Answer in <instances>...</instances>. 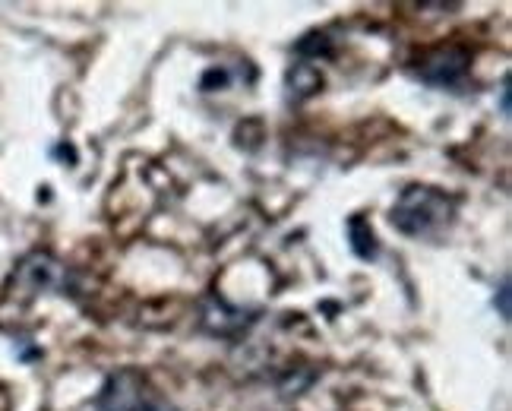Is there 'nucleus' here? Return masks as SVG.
<instances>
[{"label":"nucleus","instance_id":"obj_13","mask_svg":"<svg viewBox=\"0 0 512 411\" xmlns=\"http://www.w3.org/2000/svg\"><path fill=\"white\" fill-rule=\"evenodd\" d=\"M0 411H10V396L4 393V389H0Z\"/></svg>","mask_w":512,"mask_h":411},{"label":"nucleus","instance_id":"obj_5","mask_svg":"<svg viewBox=\"0 0 512 411\" xmlns=\"http://www.w3.org/2000/svg\"><path fill=\"white\" fill-rule=\"evenodd\" d=\"M203 326L212 336H238L250 326V317L238 307H228L222 298H209L203 307Z\"/></svg>","mask_w":512,"mask_h":411},{"label":"nucleus","instance_id":"obj_8","mask_svg":"<svg viewBox=\"0 0 512 411\" xmlns=\"http://www.w3.org/2000/svg\"><path fill=\"white\" fill-rule=\"evenodd\" d=\"M298 54L301 57H329L332 54L329 38L320 35V32H310L307 38H301V42H298Z\"/></svg>","mask_w":512,"mask_h":411},{"label":"nucleus","instance_id":"obj_12","mask_svg":"<svg viewBox=\"0 0 512 411\" xmlns=\"http://www.w3.org/2000/svg\"><path fill=\"white\" fill-rule=\"evenodd\" d=\"M146 411H174V408H171V405H165L162 399H155V402H152V405H149Z\"/></svg>","mask_w":512,"mask_h":411},{"label":"nucleus","instance_id":"obj_11","mask_svg":"<svg viewBox=\"0 0 512 411\" xmlns=\"http://www.w3.org/2000/svg\"><path fill=\"white\" fill-rule=\"evenodd\" d=\"M500 111H503V117H509V83L503 86V95H500Z\"/></svg>","mask_w":512,"mask_h":411},{"label":"nucleus","instance_id":"obj_6","mask_svg":"<svg viewBox=\"0 0 512 411\" xmlns=\"http://www.w3.org/2000/svg\"><path fill=\"white\" fill-rule=\"evenodd\" d=\"M323 86V73L313 64H294L288 70V95L294 102H304L310 95H317Z\"/></svg>","mask_w":512,"mask_h":411},{"label":"nucleus","instance_id":"obj_4","mask_svg":"<svg viewBox=\"0 0 512 411\" xmlns=\"http://www.w3.org/2000/svg\"><path fill=\"white\" fill-rule=\"evenodd\" d=\"M13 285L26 295H38V291H48L64 285V266L57 263L51 253H29V257L16 266L13 272Z\"/></svg>","mask_w":512,"mask_h":411},{"label":"nucleus","instance_id":"obj_7","mask_svg":"<svg viewBox=\"0 0 512 411\" xmlns=\"http://www.w3.org/2000/svg\"><path fill=\"white\" fill-rule=\"evenodd\" d=\"M348 238H351L354 257L377 260L380 244H377V234H373V228H370V222L364 219V215H351V219H348Z\"/></svg>","mask_w":512,"mask_h":411},{"label":"nucleus","instance_id":"obj_1","mask_svg":"<svg viewBox=\"0 0 512 411\" xmlns=\"http://www.w3.org/2000/svg\"><path fill=\"white\" fill-rule=\"evenodd\" d=\"M452 219H456V203L443 190L427 184H411L399 193L392 206L389 222L405 238H437L443 234Z\"/></svg>","mask_w":512,"mask_h":411},{"label":"nucleus","instance_id":"obj_9","mask_svg":"<svg viewBox=\"0 0 512 411\" xmlns=\"http://www.w3.org/2000/svg\"><path fill=\"white\" fill-rule=\"evenodd\" d=\"M212 83L219 86V89H222V86H228V73H225V70H209V73L203 76V89L209 92V89H212Z\"/></svg>","mask_w":512,"mask_h":411},{"label":"nucleus","instance_id":"obj_2","mask_svg":"<svg viewBox=\"0 0 512 411\" xmlns=\"http://www.w3.org/2000/svg\"><path fill=\"white\" fill-rule=\"evenodd\" d=\"M155 399L152 383L140 370L124 367L105 380V386L95 396V411H146Z\"/></svg>","mask_w":512,"mask_h":411},{"label":"nucleus","instance_id":"obj_10","mask_svg":"<svg viewBox=\"0 0 512 411\" xmlns=\"http://www.w3.org/2000/svg\"><path fill=\"white\" fill-rule=\"evenodd\" d=\"M494 304H497V310H500V317H503V320H509V282H503V285H500L497 301H494Z\"/></svg>","mask_w":512,"mask_h":411},{"label":"nucleus","instance_id":"obj_3","mask_svg":"<svg viewBox=\"0 0 512 411\" xmlns=\"http://www.w3.org/2000/svg\"><path fill=\"white\" fill-rule=\"evenodd\" d=\"M471 64V51L462 45H446L424 54L421 61L415 64V76L427 86H437V89H449V86H459L468 73Z\"/></svg>","mask_w":512,"mask_h":411}]
</instances>
